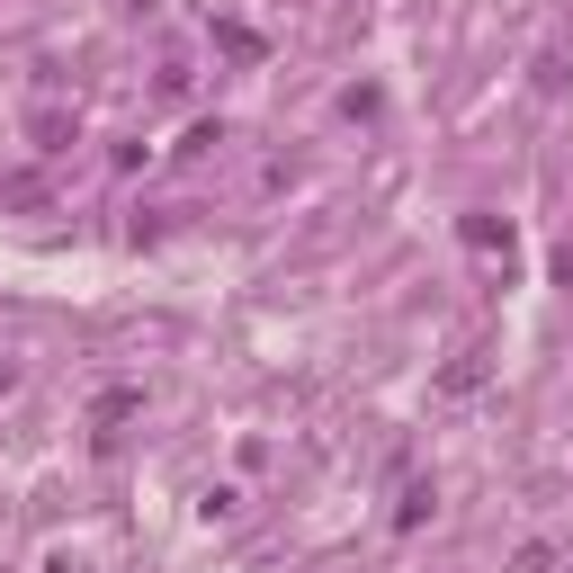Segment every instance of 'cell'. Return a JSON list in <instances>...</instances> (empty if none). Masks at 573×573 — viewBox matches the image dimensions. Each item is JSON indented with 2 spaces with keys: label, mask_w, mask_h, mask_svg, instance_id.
Segmentation results:
<instances>
[{
  "label": "cell",
  "mask_w": 573,
  "mask_h": 573,
  "mask_svg": "<svg viewBox=\"0 0 573 573\" xmlns=\"http://www.w3.org/2000/svg\"><path fill=\"white\" fill-rule=\"evenodd\" d=\"M466 242H475V251H511V225H493V215H466Z\"/></svg>",
  "instance_id": "6da1fadb"
},
{
  "label": "cell",
  "mask_w": 573,
  "mask_h": 573,
  "mask_svg": "<svg viewBox=\"0 0 573 573\" xmlns=\"http://www.w3.org/2000/svg\"><path fill=\"white\" fill-rule=\"evenodd\" d=\"M421 520H430V484H412L404 501H394V529H421Z\"/></svg>",
  "instance_id": "7a4b0ae2"
},
{
  "label": "cell",
  "mask_w": 573,
  "mask_h": 573,
  "mask_svg": "<svg viewBox=\"0 0 573 573\" xmlns=\"http://www.w3.org/2000/svg\"><path fill=\"white\" fill-rule=\"evenodd\" d=\"M556 278H564V286H573V242H564V251H556Z\"/></svg>",
  "instance_id": "3957f363"
}]
</instances>
